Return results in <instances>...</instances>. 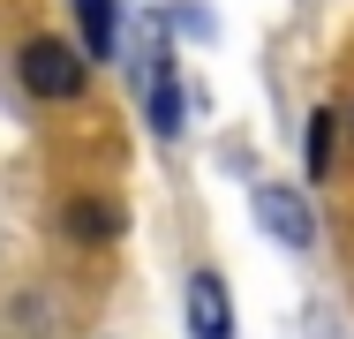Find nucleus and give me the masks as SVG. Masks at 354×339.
Here are the masks:
<instances>
[{"label":"nucleus","instance_id":"obj_7","mask_svg":"<svg viewBox=\"0 0 354 339\" xmlns=\"http://www.w3.org/2000/svg\"><path fill=\"white\" fill-rule=\"evenodd\" d=\"M332 136H339V113L324 106V113H309V174H324L332 166Z\"/></svg>","mask_w":354,"mask_h":339},{"label":"nucleus","instance_id":"obj_1","mask_svg":"<svg viewBox=\"0 0 354 339\" xmlns=\"http://www.w3.org/2000/svg\"><path fill=\"white\" fill-rule=\"evenodd\" d=\"M15 75H23L30 98H83V83H91V53L68 46V38H30V46L15 53Z\"/></svg>","mask_w":354,"mask_h":339},{"label":"nucleus","instance_id":"obj_4","mask_svg":"<svg viewBox=\"0 0 354 339\" xmlns=\"http://www.w3.org/2000/svg\"><path fill=\"white\" fill-rule=\"evenodd\" d=\"M75 8V30H83V53L91 61H113L121 53V8L113 0H68Z\"/></svg>","mask_w":354,"mask_h":339},{"label":"nucleus","instance_id":"obj_2","mask_svg":"<svg viewBox=\"0 0 354 339\" xmlns=\"http://www.w3.org/2000/svg\"><path fill=\"white\" fill-rule=\"evenodd\" d=\"M257 226H264L279 249H309V241H317V211L301 203V189H286V181H264V189H257Z\"/></svg>","mask_w":354,"mask_h":339},{"label":"nucleus","instance_id":"obj_5","mask_svg":"<svg viewBox=\"0 0 354 339\" xmlns=\"http://www.w3.org/2000/svg\"><path fill=\"white\" fill-rule=\"evenodd\" d=\"M181 121H189L181 68H174V61H151V129H158V136H181Z\"/></svg>","mask_w":354,"mask_h":339},{"label":"nucleus","instance_id":"obj_6","mask_svg":"<svg viewBox=\"0 0 354 339\" xmlns=\"http://www.w3.org/2000/svg\"><path fill=\"white\" fill-rule=\"evenodd\" d=\"M68 234H83V241H113V234H121V211H106V203H68Z\"/></svg>","mask_w":354,"mask_h":339},{"label":"nucleus","instance_id":"obj_3","mask_svg":"<svg viewBox=\"0 0 354 339\" xmlns=\"http://www.w3.org/2000/svg\"><path fill=\"white\" fill-rule=\"evenodd\" d=\"M189 332L196 339H226L234 309H226V279L218 271H189Z\"/></svg>","mask_w":354,"mask_h":339},{"label":"nucleus","instance_id":"obj_8","mask_svg":"<svg viewBox=\"0 0 354 339\" xmlns=\"http://www.w3.org/2000/svg\"><path fill=\"white\" fill-rule=\"evenodd\" d=\"M347 121H354V113H347Z\"/></svg>","mask_w":354,"mask_h":339}]
</instances>
